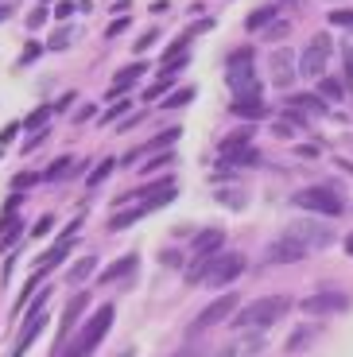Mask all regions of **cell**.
Here are the masks:
<instances>
[{"label":"cell","instance_id":"obj_1","mask_svg":"<svg viewBox=\"0 0 353 357\" xmlns=\"http://www.w3.org/2000/svg\"><path fill=\"white\" fill-rule=\"evenodd\" d=\"M292 299L287 295H264V299H253L248 307H241V311H233V326H241V331H268V326H276V322L283 319V314H292Z\"/></svg>","mask_w":353,"mask_h":357},{"label":"cell","instance_id":"obj_2","mask_svg":"<svg viewBox=\"0 0 353 357\" xmlns=\"http://www.w3.org/2000/svg\"><path fill=\"white\" fill-rule=\"evenodd\" d=\"M113 319H117V307L113 303H101V311L89 314V322H82V331L74 334L70 349H59L54 357H89L101 342H105V334L113 331Z\"/></svg>","mask_w":353,"mask_h":357},{"label":"cell","instance_id":"obj_3","mask_svg":"<svg viewBox=\"0 0 353 357\" xmlns=\"http://www.w3.org/2000/svg\"><path fill=\"white\" fill-rule=\"evenodd\" d=\"M47 299H51V291L47 287H39V299H31V307H24L27 311V319H24V331L16 334V346H12V354L8 357H24L27 349H31V342L43 334V326H47Z\"/></svg>","mask_w":353,"mask_h":357},{"label":"cell","instance_id":"obj_4","mask_svg":"<svg viewBox=\"0 0 353 357\" xmlns=\"http://www.w3.org/2000/svg\"><path fill=\"white\" fill-rule=\"evenodd\" d=\"M299 210H310V214H318V218H338V214H345V202L334 195L330 187H303V190H295V198H292Z\"/></svg>","mask_w":353,"mask_h":357},{"label":"cell","instance_id":"obj_5","mask_svg":"<svg viewBox=\"0 0 353 357\" xmlns=\"http://www.w3.org/2000/svg\"><path fill=\"white\" fill-rule=\"evenodd\" d=\"M245 268H248L245 252H218V257H210V264H206L202 284L225 287V284H233L237 276H245Z\"/></svg>","mask_w":353,"mask_h":357},{"label":"cell","instance_id":"obj_6","mask_svg":"<svg viewBox=\"0 0 353 357\" xmlns=\"http://www.w3.org/2000/svg\"><path fill=\"white\" fill-rule=\"evenodd\" d=\"M283 237H292L307 252H318V249H330L334 245V229H326L322 222H292L283 229Z\"/></svg>","mask_w":353,"mask_h":357},{"label":"cell","instance_id":"obj_7","mask_svg":"<svg viewBox=\"0 0 353 357\" xmlns=\"http://www.w3.org/2000/svg\"><path fill=\"white\" fill-rule=\"evenodd\" d=\"M330 36H315L307 43V51L299 54V63H295V74L299 78H322L326 74V59H330Z\"/></svg>","mask_w":353,"mask_h":357},{"label":"cell","instance_id":"obj_8","mask_svg":"<svg viewBox=\"0 0 353 357\" xmlns=\"http://www.w3.org/2000/svg\"><path fill=\"white\" fill-rule=\"evenodd\" d=\"M303 311L310 314V319H326V314H342L350 311V291H338V287H326V291H315L303 299Z\"/></svg>","mask_w":353,"mask_h":357},{"label":"cell","instance_id":"obj_9","mask_svg":"<svg viewBox=\"0 0 353 357\" xmlns=\"http://www.w3.org/2000/svg\"><path fill=\"white\" fill-rule=\"evenodd\" d=\"M233 311H237V291L218 295L210 307H202V311H198V319H195V326H190V334H202V331H210V326H218V322H230Z\"/></svg>","mask_w":353,"mask_h":357},{"label":"cell","instance_id":"obj_10","mask_svg":"<svg viewBox=\"0 0 353 357\" xmlns=\"http://www.w3.org/2000/svg\"><path fill=\"white\" fill-rule=\"evenodd\" d=\"M268 70H272V82L280 89H287L299 74H295V54H292V47H276L272 51V59H268Z\"/></svg>","mask_w":353,"mask_h":357},{"label":"cell","instance_id":"obj_11","mask_svg":"<svg viewBox=\"0 0 353 357\" xmlns=\"http://www.w3.org/2000/svg\"><path fill=\"white\" fill-rule=\"evenodd\" d=\"M303 257H307V249H303V245H295L292 237H276V241L264 249L268 264H299Z\"/></svg>","mask_w":353,"mask_h":357},{"label":"cell","instance_id":"obj_12","mask_svg":"<svg viewBox=\"0 0 353 357\" xmlns=\"http://www.w3.org/2000/svg\"><path fill=\"white\" fill-rule=\"evenodd\" d=\"M225 86H230L233 98H245V93H260V78H256L253 66H233V70H225Z\"/></svg>","mask_w":353,"mask_h":357},{"label":"cell","instance_id":"obj_13","mask_svg":"<svg viewBox=\"0 0 353 357\" xmlns=\"http://www.w3.org/2000/svg\"><path fill=\"white\" fill-rule=\"evenodd\" d=\"M283 109L295 116H303V121H310V116H322L326 113V101L318 98V93H292V98L283 101Z\"/></svg>","mask_w":353,"mask_h":357},{"label":"cell","instance_id":"obj_14","mask_svg":"<svg viewBox=\"0 0 353 357\" xmlns=\"http://www.w3.org/2000/svg\"><path fill=\"white\" fill-rule=\"evenodd\" d=\"M230 113L241 116V121H268V116H272V109L260 101V93H245V98H233Z\"/></svg>","mask_w":353,"mask_h":357},{"label":"cell","instance_id":"obj_15","mask_svg":"<svg viewBox=\"0 0 353 357\" xmlns=\"http://www.w3.org/2000/svg\"><path fill=\"white\" fill-rule=\"evenodd\" d=\"M89 307V295L86 291H74V299L66 303V311H62V331H59V346H54V354L62 349V342H66V334L78 326V319H82V311Z\"/></svg>","mask_w":353,"mask_h":357},{"label":"cell","instance_id":"obj_16","mask_svg":"<svg viewBox=\"0 0 353 357\" xmlns=\"http://www.w3.org/2000/svg\"><path fill=\"white\" fill-rule=\"evenodd\" d=\"M183 136V128H167V132H159V140H151V144H144V148H133V152L124 155V167H133L136 160H144V155H151V152H159V148H171V144Z\"/></svg>","mask_w":353,"mask_h":357},{"label":"cell","instance_id":"obj_17","mask_svg":"<svg viewBox=\"0 0 353 357\" xmlns=\"http://www.w3.org/2000/svg\"><path fill=\"white\" fill-rule=\"evenodd\" d=\"M221 245H225V229H202V233H195V260L198 257H218L221 252Z\"/></svg>","mask_w":353,"mask_h":357},{"label":"cell","instance_id":"obj_18","mask_svg":"<svg viewBox=\"0 0 353 357\" xmlns=\"http://www.w3.org/2000/svg\"><path fill=\"white\" fill-rule=\"evenodd\" d=\"M148 70L144 63H133V66H124V70H117V78H113V86H109V98H121V93H128V89L140 82V74Z\"/></svg>","mask_w":353,"mask_h":357},{"label":"cell","instance_id":"obj_19","mask_svg":"<svg viewBox=\"0 0 353 357\" xmlns=\"http://www.w3.org/2000/svg\"><path fill=\"white\" fill-rule=\"evenodd\" d=\"M82 167H86V163L70 160V155H62V160H54V163H51V167H47L39 178H47V183H62V178H74V175H82Z\"/></svg>","mask_w":353,"mask_h":357},{"label":"cell","instance_id":"obj_20","mask_svg":"<svg viewBox=\"0 0 353 357\" xmlns=\"http://www.w3.org/2000/svg\"><path fill=\"white\" fill-rule=\"evenodd\" d=\"M70 249H74V241H54V245H51V249H47V252H43V257H39V272H36V276H39V280H43V276H47V272H51V268H59V264H62V260L70 257Z\"/></svg>","mask_w":353,"mask_h":357},{"label":"cell","instance_id":"obj_21","mask_svg":"<svg viewBox=\"0 0 353 357\" xmlns=\"http://www.w3.org/2000/svg\"><path fill=\"white\" fill-rule=\"evenodd\" d=\"M128 272H133V276H136V252H124V257L121 260H113V264H109L105 268V272H101V284H117V280H124V276H128Z\"/></svg>","mask_w":353,"mask_h":357},{"label":"cell","instance_id":"obj_22","mask_svg":"<svg viewBox=\"0 0 353 357\" xmlns=\"http://www.w3.org/2000/svg\"><path fill=\"white\" fill-rule=\"evenodd\" d=\"M245 163H260V152H256L253 144H245V148H225L221 152V167H245Z\"/></svg>","mask_w":353,"mask_h":357},{"label":"cell","instance_id":"obj_23","mask_svg":"<svg viewBox=\"0 0 353 357\" xmlns=\"http://www.w3.org/2000/svg\"><path fill=\"white\" fill-rule=\"evenodd\" d=\"M20 233H24V218H16V214L0 218V249L16 245V241H20Z\"/></svg>","mask_w":353,"mask_h":357},{"label":"cell","instance_id":"obj_24","mask_svg":"<svg viewBox=\"0 0 353 357\" xmlns=\"http://www.w3.org/2000/svg\"><path fill=\"white\" fill-rule=\"evenodd\" d=\"M93 272H98V257H82V260H74V264H70V272H66V284L78 287L82 280H89Z\"/></svg>","mask_w":353,"mask_h":357},{"label":"cell","instance_id":"obj_25","mask_svg":"<svg viewBox=\"0 0 353 357\" xmlns=\"http://www.w3.org/2000/svg\"><path fill=\"white\" fill-rule=\"evenodd\" d=\"M195 98H198L195 86H179V89H171L167 98H163V109H183V105H190Z\"/></svg>","mask_w":353,"mask_h":357},{"label":"cell","instance_id":"obj_26","mask_svg":"<svg viewBox=\"0 0 353 357\" xmlns=\"http://www.w3.org/2000/svg\"><path fill=\"white\" fill-rule=\"evenodd\" d=\"M318 98H326V101H342L345 98V86L338 78H318Z\"/></svg>","mask_w":353,"mask_h":357},{"label":"cell","instance_id":"obj_27","mask_svg":"<svg viewBox=\"0 0 353 357\" xmlns=\"http://www.w3.org/2000/svg\"><path fill=\"white\" fill-rule=\"evenodd\" d=\"M276 20V8H256V12H248L245 16V27L248 31H260V27H268Z\"/></svg>","mask_w":353,"mask_h":357},{"label":"cell","instance_id":"obj_28","mask_svg":"<svg viewBox=\"0 0 353 357\" xmlns=\"http://www.w3.org/2000/svg\"><path fill=\"white\" fill-rule=\"evenodd\" d=\"M113 167H117V160H101L98 167H93V171L86 175V187H101V183H105V178L113 175Z\"/></svg>","mask_w":353,"mask_h":357},{"label":"cell","instance_id":"obj_29","mask_svg":"<svg viewBox=\"0 0 353 357\" xmlns=\"http://www.w3.org/2000/svg\"><path fill=\"white\" fill-rule=\"evenodd\" d=\"M128 109H133V98H117V105H109V113H101V125H113V121H121Z\"/></svg>","mask_w":353,"mask_h":357},{"label":"cell","instance_id":"obj_30","mask_svg":"<svg viewBox=\"0 0 353 357\" xmlns=\"http://www.w3.org/2000/svg\"><path fill=\"white\" fill-rule=\"evenodd\" d=\"M175 86V78H159L156 86H148L144 89V101H159V98H167V89Z\"/></svg>","mask_w":353,"mask_h":357},{"label":"cell","instance_id":"obj_31","mask_svg":"<svg viewBox=\"0 0 353 357\" xmlns=\"http://www.w3.org/2000/svg\"><path fill=\"white\" fill-rule=\"evenodd\" d=\"M70 39H74V27H66V24H62L59 31L51 36V43H47V47H54V51H66V47H70Z\"/></svg>","mask_w":353,"mask_h":357},{"label":"cell","instance_id":"obj_32","mask_svg":"<svg viewBox=\"0 0 353 357\" xmlns=\"http://www.w3.org/2000/svg\"><path fill=\"white\" fill-rule=\"evenodd\" d=\"M248 136H253L248 128H237V132H230L225 140H221V152H225V148H245V144H248Z\"/></svg>","mask_w":353,"mask_h":357},{"label":"cell","instance_id":"obj_33","mask_svg":"<svg viewBox=\"0 0 353 357\" xmlns=\"http://www.w3.org/2000/svg\"><path fill=\"white\" fill-rule=\"evenodd\" d=\"M47 116H51V105H39L36 113H27L24 125H27V128H47Z\"/></svg>","mask_w":353,"mask_h":357},{"label":"cell","instance_id":"obj_34","mask_svg":"<svg viewBox=\"0 0 353 357\" xmlns=\"http://www.w3.org/2000/svg\"><path fill=\"white\" fill-rule=\"evenodd\" d=\"M248 63H253V47H245V51H233L230 59H225V66H230V70H233V66H248Z\"/></svg>","mask_w":353,"mask_h":357},{"label":"cell","instance_id":"obj_35","mask_svg":"<svg viewBox=\"0 0 353 357\" xmlns=\"http://www.w3.org/2000/svg\"><path fill=\"white\" fill-rule=\"evenodd\" d=\"M287 36H292V24H283V20H272V27H268V39L276 43V39H287Z\"/></svg>","mask_w":353,"mask_h":357},{"label":"cell","instance_id":"obj_36","mask_svg":"<svg viewBox=\"0 0 353 357\" xmlns=\"http://www.w3.org/2000/svg\"><path fill=\"white\" fill-rule=\"evenodd\" d=\"M47 136H51V128H39V132L31 136V140H24V148H20V152H24V155H31V152H36V148H39V144L47 140Z\"/></svg>","mask_w":353,"mask_h":357},{"label":"cell","instance_id":"obj_37","mask_svg":"<svg viewBox=\"0 0 353 357\" xmlns=\"http://www.w3.org/2000/svg\"><path fill=\"white\" fill-rule=\"evenodd\" d=\"M51 225H54V214H43L36 225H31V237H47V233H51Z\"/></svg>","mask_w":353,"mask_h":357},{"label":"cell","instance_id":"obj_38","mask_svg":"<svg viewBox=\"0 0 353 357\" xmlns=\"http://www.w3.org/2000/svg\"><path fill=\"white\" fill-rule=\"evenodd\" d=\"M330 24H338V27H353V8H338V12H330Z\"/></svg>","mask_w":353,"mask_h":357},{"label":"cell","instance_id":"obj_39","mask_svg":"<svg viewBox=\"0 0 353 357\" xmlns=\"http://www.w3.org/2000/svg\"><path fill=\"white\" fill-rule=\"evenodd\" d=\"M47 16H51V12H47V8H43V4H39V8H36V12H31V16H27V27H31V31H39V27H43V24H47Z\"/></svg>","mask_w":353,"mask_h":357},{"label":"cell","instance_id":"obj_40","mask_svg":"<svg viewBox=\"0 0 353 357\" xmlns=\"http://www.w3.org/2000/svg\"><path fill=\"white\" fill-rule=\"evenodd\" d=\"M159 264L163 268H183V257H179L175 249H167V252H159Z\"/></svg>","mask_w":353,"mask_h":357},{"label":"cell","instance_id":"obj_41","mask_svg":"<svg viewBox=\"0 0 353 357\" xmlns=\"http://www.w3.org/2000/svg\"><path fill=\"white\" fill-rule=\"evenodd\" d=\"M70 12H74V0H59V4H54V20H62V24L70 20Z\"/></svg>","mask_w":353,"mask_h":357},{"label":"cell","instance_id":"obj_42","mask_svg":"<svg viewBox=\"0 0 353 357\" xmlns=\"http://www.w3.org/2000/svg\"><path fill=\"white\" fill-rule=\"evenodd\" d=\"M39 54H43V43H31V47H27L24 54H20V66H27V63H36Z\"/></svg>","mask_w":353,"mask_h":357},{"label":"cell","instance_id":"obj_43","mask_svg":"<svg viewBox=\"0 0 353 357\" xmlns=\"http://www.w3.org/2000/svg\"><path fill=\"white\" fill-rule=\"evenodd\" d=\"M156 39H159V31H144V36H140V43H133V51H136V54H144L151 43H156Z\"/></svg>","mask_w":353,"mask_h":357},{"label":"cell","instance_id":"obj_44","mask_svg":"<svg viewBox=\"0 0 353 357\" xmlns=\"http://www.w3.org/2000/svg\"><path fill=\"white\" fill-rule=\"evenodd\" d=\"M16 136H20V125H16V121H12V125L4 128V132H0V148H8V144L16 140Z\"/></svg>","mask_w":353,"mask_h":357},{"label":"cell","instance_id":"obj_45","mask_svg":"<svg viewBox=\"0 0 353 357\" xmlns=\"http://www.w3.org/2000/svg\"><path fill=\"white\" fill-rule=\"evenodd\" d=\"M93 113H98V105H93V101H86V105H78V113H74V121H89Z\"/></svg>","mask_w":353,"mask_h":357},{"label":"cell","instance_id":"obj_46","mask_svg":"<svg viewBox=\"0 0 353 357\" xmlns=\"http://www.w3.org/2000/svg\"><path fill=\"white\" fill-rule=\"evenodd\" d=\"M167 163H171V152L163 155V160H148V167H140V171H144V175H151V171H159V167H167Z\"/></svg>","mask_w":353,"mask_h":357},{"label":"cell","instance_id":"obj_47","mask_svg":"<svg viewBox=\"0 0 353 357\" xmlns=\"http://www.w3.org/2000/svg\"><path fill=\"white\" fill-rule=\"evenodd\" d=\"M20 202H24V195H8V202H4V218H8V214H16V210H20Z\"/></svg>","mask_w":353,"mask_h":357},{"label":"cell","instance_id":"obj_48","mask_svg":"<svg viewBox=\"0 0 353 357\" xmlns=\"http://www.w3.org/2000/svg\"><path fill=\"white\" fill-rule=\"evenodd\" d=\"M345 82L353 86V43L345 47Z\"/></svg>","mask_w":353,"mask_h":357},{"label":"cell","instance_id":"obj_49","mask_svg":"<svg viewBox=\"0 0 353 357\" xmlns=\"http://www.w3.org/2000/svg\"><path fill=\"white\" fill-rule=\"evenodd\" d=\"M31 183H39L36 171H24V175H16V187H31Z\"/></svg>","mask_w":353,"mask_h":357},{"label":"cell","instance_id":"obj_50","mask_svg":"<svg viewBox=\"0 0 353 357\" xmlns=\"http://www.w3.org/2000/svg\"><path fill=\"white\" fill-rule=\"evenodd\" d=\"M276 136H283V140H287V136H295V128H292V125H287V121L280 116V121H276Z\"/></svg>","mask_w":353,"mask_h":357},{"label":"cell","instance_id":"obj_51","mask_svg":"<svg viewBox=\"0 0 353 357\" xmlns=\"http://www.w3.org/2000/svg\"><path fill=\"white\" fill-rule=\"evenodd\" d=\"M124 27H128V16H121V20H113V24H109V36H121Z\"/></svg>","mask_w":353,"mask_h":357},{"label":"cell","instance_id":"obj_52","mask_svg":"<svg viewBox=\"0 0 353 357\" xmlns=\"http://www.w3.org/2000/svg\"><path fill=\"white\" fill-rule=\"evenodd\" d=\"M295 152H299L303 160H315V155H318V148H315V144H303V148H295Z\"/></svg>","mask_w":353,"mask_h":357},{"label":"cell","instance_id":"obj_53","mask_svg":"<svg viewBox=\"0 0 353 357\" xmlns=\"http://www.w3.org/2000/svg\"><path fill=\"white\" fill-rule=\"evenodd\" d=\"M140 121H144V113H133L128 121H121V132H128V128H133V125H140Z\"/></svg>","mask_w":353,"mask_h":357},{"label":"cell","instance_id":"obj_54","mask_svg":"<svg viewBox=\"0 0 353 357\" xmlns=\"http://www.w3.org/2000/svg\"><path fill=\"white\" fill-rule=\"evenodd\" d=\"M213 357H241V346H225V349H218Z\"/></svg>","mask_w":353,"mask_h":357},{"label":"cell","instance_id":"obj_55","mask_svg":"<svg viewBox=\"0 0 353 357\" xmlns=\"http://www.w3.org/2000/svg\"><path fill=\"white\" fill-rule=\"evenodd\" d=\"M8 16H12V4H0V24H4Z\"/></svg>","mask_w":353,"mask_h":357},{"label":"cell","instance_id":"obj_56","mask_svg":"<svg viewBox=\"0 0 353 357\" xmlns=\"http://www.w3.org/2000/svg\"><path fill=\"white\" fill-rule=\"evenodd\" d=\"M345 252H350V257H353V233H350V237H345Z\"/></svg>","mask_w":353,"mask_h":357},{"label":"cell","instance_id":"obj_57","mask_svg":"<svg viewBox=\"0 0 353 357\" xmlns=\"http://www.w3.org/2000/svg\"><path fill=\"white\" fill-rule=\"evenodd\" d=\"M186 357H195V354H186Z\"/></svg>","mask_w":353,"mask_h":357},{"label":"cell","instance_id":"obj_58","mask_svg":"<svg viewBox=\"0 0 353 357\" xmlns=\"http://www.w3.org/2000/svg\"><path fill=\"white\" fill-rule=\"evenodd\" d=\"M43 4H47V0H43Z\"/></svg>","mask_w":353,"mask_h":357}]
</instances>
